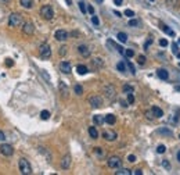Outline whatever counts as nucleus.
I'll return each instance as SVG.
<instances>
[{"label":"nucleus","mask_w":180,"mask_h":175,"mask_svg":"<svg viewBox=\"0 0 180 175\" xmlns=\"http://www.w3.org/2000/svg\"><path fill=\"white\" fill-rule=\"evenodd\" d=\"M18 165H20L21 174H24V175H31L32 174V167H31V164H29V161H28L27 159H20Z\"/></svg>","instance_id":"f257e3e1"},{"label":"nucleus","mask_w":180,"mask_h":175,"mask_svg":"<svg viewBox=\"0 0 180 175\" xmlns=\"http://www.w3.org/2000/svg\"><path fill=\"white\" fill-rule=\"evenodd\" d=\"M40 14L44 20H53L54 17V11H53V7L51 6H43L40 9Z\"/></svg>","instance_id":"f03ea898"},{"label":"nucleus","mask_w":180,"mask_h":175,"mask_svg":"<svg viewBox=\"0 0 180 175\" xmlns=\"http://www.w3.org/2000/svg\"><path fill=\"white\" fill-rule=\"evenodd\" d=\"M22 24V17L21 14H18V13H13L10 16V21H8V25L10 27H20Z\"/></svg>","instance_id":"7ed1b4c3"},{"label":"nucleus","mask_w":180,"mask_h":175,"mask_svg":"<svg viewBox=\"0 0 180 175\" xmlns=\"http://www.w3.org/2000/svg\"><path fill=\"white\" fill-rule=\"evenodd\" d=\"M39 53H40V57L42 58L47 60L51 56V49H50V46H49L47 43H43V45H40V47H39Z\"/></svg>","instance_id":"20e7f679"},{"label":"nucleus","mask_w":180,"mask_h":175,"mask_svg":"<svg viewBox=\"0 0 180 175\" xmlns=\"http://www.w3.org/2000/svg\"><path fill=\"white\" fill-rule=\"evenodd\" d=\"M108 167L110 168H121V165H122V160L118 157V156H112V157H110L108 159Z\"/></svg>","instance_id":"39448f33"},{"label":"nucleus","mask_w":180,"mask_h":175,"mask_svg":"<svg viewBox=\"0 0 180 175\" xmlns=\"http://www.w3.org/2000/svg\"><path fill=\"white\" fill-rule=\"evenodd\" d=\"M89 103L90 106L93 107V108H98V107L103 106V99H101L100 96H90L89 97Z\"/></svg>","instance_id":"423d86ee"},{"label":"nucleus","mask_w":180,"mask_h":175,"mask_svg":"<svg viewBox=\"0 0 180 175\" xmlns=\"http://www.w3.org/2000/svg\"><path fill=\"white\" fill-rule=\"evenodd\" d=\"M0 152H1V154H4V156H13V153H14V149H13V146L8 143H3L1 146H0Z\"/></svg>","instance_id":"0eeeda50"},{"label":"nucleus","mask_w":180,"mask_h":175,"mask_svg":"<svg viewBox=\"0 0 180 175\" xmlns=\"http://www.w3.org/2000/svg\"><path fill=\"white\" fill-rule=\"evenodd\" d=\"M54 38H56L57 40H60V42H64V40H67V39H68V32L64 31V29H58V31L56 32Z\"/></svg>","instance_id":"6e6552de"},{"label":"nucleus","mask_w":180,"mask_h":175,"mask_svg":"<svg viewBox=\"0 0 180 175\" xmlns=\"http://www.w3.org/2000/svg\"><path fill=\"white\" fill-rule=\"evenodd\" d=\"M60 71L64 72V74H69V72L72 71L71 63H68V61H61V63H60Z\"/></svg>","instance_id":"1a4fd4ad"},{"label":"nucleus","mask_w":180,"mask_h":175,"mask_svg":"<svg viewBox=\"0 0 180 175\" xmlns=\"http://www.w3.org/2000/svg\"><path fill=\"white\" fill-rule=\"evenodd\" d=\"M117 132H114V131H104L103 132V138L108 140V142H112V140H115L117 139Z\"/></svg>","instance_id":"9d476101"},{"label":"nucleus","mask_w":180,"mask_h":175,"mask_svg":"<svg viewBox=\"0 0 180 175\" xmlns=\"http://www.w3.org/2000/svg\"><path fill=\"white\" fill-rule=\"evenodd\" d=\"M22 32H24L25 35H32V33L35 32V27H33V24H32V22H25V24H24V27H22Z\"/></svg>","instance_id":"9b49d317"},{"label":"nucleus","mask_w":180,"mask_h":175,"mask_svg":"<svg viewBox=\"0 0 180 175\" xmlns=\"http://www.w3.org/2000/svg\"><path fill=\"white\" fill-rule=\"evenodd\" d=\"M61 167H63L64 170H68L69 167H71V156L69 154H65L61 160Z\"/></svg>","instance_id":"f8f14e48"},{"label":"nucleus","mask_w":180,"mask_h":175,"mask_svg":"<svg viewBox=\"0 0 180 175\" xmlns=\"http://www.w3.org/2000/svg\"><path fill=\"white\" fill-rule=\"evenodd\" d=\"M157 75H158V78L159 79H162V81H166L168 78H169V74H168V71L164 68H159L158 71H157Z\"/></svg>","instance_id":"ddd939ff"},{"label":"nucleus","mask_w":180,"mask_h":175,"mask_svg":"<svg viewBox=\"0 0 180 175\" xmlns=\"http://www.w3.org/2000/svg\"><path fill=\"white\" fill-rule=\"evenodd\" d=\"M78 52H79L83 57H89L90 56V50H89V47L87 46H85V45H80L79 47H78Z\"/></svg>","instance_id":"4468645a"},{"label":"nucleus","mask_w":180,"mask_h":175,"mask_svg":"<svg viewBox=\"0 0 180 175\" xmlns=\"http://www.w3.org/2000/svg\"><path fill=\"white\" fill-rule=\"evenodd\" d=\"M151 113H153V115L155 117V118H161V117L164 115V111H162L159 107H157V106H153V108H151Z\"/></svg>","instance_id":"2eb2a0df"},{"label":"nucleus","mask_w":180,"mask_h":175,"mask_svg":"<svg viewBox=\"0 0 180 175\" xmlns=\"http://www.w3.org/2000/svg\"><path fill=\"white\" fill-rule=\"evenodd\" d=\"M107 45H108V46H112V47L115 49V50H117L118 53H121V54H123V53H125V50H123V47H122V46H119V45H117V43H115V42H112V40H108V42H107Z\"/></svg>","instance_id":"dca6fc26"},{"label":"nucleus","mask_w":180,"mask_h":175,"mask_svg":"<svg viewBox=\"0 0 180 175\" xmlns=\"http://www.w3.org/2000/svg\"><path fill=\"white\" fill-rule=\"evenodd\" d=\"M104 92H105L107 97H110V99H112V97H114V95H115V89H114L111 85L105 86V88H104Z\"/></svg>","instance_id":"f3484780"},{"label":"nucleus","mask_w":180,"mask_h":175,"mask_svg":"<svg viewBox=\"0 0 180 175\" xmlns=\"http://www.w3.org/2000/svg\"><path fill=\"white\" fill-rule=\"evenodd\" d=\"M159 28H161V29H162L165 33H168V35H170V36H175V32L172 31V29H170L168 25H165V24H162V22H161V24H159Z\"/></svg>","instance_id":"a211bd4d"},{"label":"nucleus","mask_w":180,"mask_h":175,"mask_svg":"<svg viewBox=\"0 0 180 175\" xmlns=\"http://www.w3.org/2000/svg\"><path fill=\"white\" fill-rule=\"evenodd\" d=\"M60 90H61V95H63L64 99H67L68 97V88L64 82H60Z\"/></svg>","instance_id":"6ab92c4d"},{"label":"nucleus","mask_w":180,"mask_h":175,"mask_svg":"<svg viewBox=\"0 0 180 175\" xmlns=\"http://www.w3.org/2000/svg\"><path fill=\"white\" fill-rule=\"evenodd\" d=\"M20 4L24 9H32L33 7V0H20Z\"/></svg>","instance_id":"aec40b11"},{"label":"nucleus","mask_w":180,"mask_h":175,"mask_svg":"<svg viewBox=\"0 0 180 175\" xmlns=\"http://www.w3.org/2000/svg\"><path fill=\"white\" fill-rule=\"evenodd\" d=\"M104 121H105L107 124H110V125H114V124H115V121H117V118H115V115H114V114H108V115L104 117Z\"/></svg>","instance_id":"412c9836"},{"label":"nucleus","mask_w":180,"mask_h":175,"mask_svg":"<svg viewBox=\"0 0 180 175\" xmlns=\"http://www.w3.org/2000/svg\"><path fill=\"white\" fill-rule=\"evenodd\" d=\"M76 71H78V72H79L80 75H85V74H87V72H89V69H87V67H86V65H82V64L76 67Z\"/></svg>","instance_id":"4be33fe9"},{"label":"nucleus","mask_w":180,"mask_h":175,"mask_svg":"<svg viewBox=\"0 0 180 175\" xmlns=\"http://www.w3.org/2000/svg\"><path fill=\"white\" fill-rule=\"evenodd\" d=\"M89 135H90V136H91L93 139H97V138H98V132H97L96 127H90V128H89Z\"/></svg>","instance_id":"5701e85b"},{"label":"nucleus","mask_w":180,"mask_h":175,"mask_svg":"<svg viewBox=\"0 0 180 175\" xmlns=\"http://www.w3.org/2000/svg\"><path fill=\"white\" fill-rule=\"evenodd\" d=\"M166 4H169L170 7H175V9H179L180 0H166Z\"/></svg>","instance_id":"b1692460"},{"label":"nucleus","mask_w":180,"mask_h":175,"mask_svg":"<svg viewBox=\"0 0 180 175\" xmlns=\"http://www.w3.org/2000/svg\"><path fill=\"white\" fill-rule=\"evenodd\" d=\"M115 174L117 175H130L132 174V171L127 170V168H121L119 171H115Z\"/></svg>","instance_id":"393cba45"},{"label":"nucleus","mask_w":180,"mask_h":175,"mask_svg":"<svg viewBox=\"0 0 180 175\" xmlns=\"http://www.w3.org/2000/svg\"><path fill=\"white\" fill-rule=\"evenodd\" d=\"M93 121H94V124H97V125H101V124L104 122V117L103 115H94L93 117Z\"/></svg>","instance_id":"a878e982"},{"label":"nucleus","mask_w":180,"mask_h":175,"mask_svg":"<svg viewBox=\"0 0 180 175\" xmlns=\"http://www.w3.org/2000/svg\"><path fill=\"white\" fill-rule=\"evenodd\" d=\"M118 39H119L122 43H125V42H127V35L125 32H119V33H118Z\"/></svg>","instance_id":"bb28decb"},{"label":"nucleus","mask_w":180,"mask_h":175,"mask_svg":"<svg viewBox=\"0 0 180 175\" xmlns=\"http://www.w3.org/2000/svg\"><path fill=\"white\" fill-rule=\"evenodd\" d=\"M125 64H126V65H127V68L130 69V72H132L133 75L136 74V68H134V65H133V64L130 63V61H129V60H126V61H125Z\"/></svg>","instance_id":"cd10ccee"},{"label":"nucleus","mask_w":180,"mask_h":175,"mask_svg":"<svg viewBox=\"0 0 180 175\" xmlns=\"http://www.w3.org/2000/svg\"><path fill=\"white\" fill-rule=\"evenodd\" d=\"M158 133H162V135L172 136V131H169V129H165V128H161V129H158Z\"/></svg>","instance_id":"c85d7f7f"},{"label":"nucleus","mask_w":180,"mask_h":175,"mask_svg":"<svg viewBox=\"0 0 180 175\" xmlns=\"http://www.w3.org/2000/svg\"><path fill=\"white\" fill-rule=\"evenodd\" d=\"M40 118H42V120H49V118H50V113H49L47 110H43V111L40 113Z\"/></svg>","instance_id":"c756f323"},{"label":"nucleus","mask_w":180,"mask_h":175,"mask_svg":"<svg viewBox=\"0 0 180 175\" xmlns=\"http://www.w3.org/2000/svg\"><path fill=\"white\" fill-rule=\"evenodd\" d=\"M122 89H123V92H125V93H133V86H130V85H123V88H122Z\"/></svg>","instance_id":"7c9ffc66"},{"label":"nucleus","mask_w":180,"mask_h":175,"mask_svg":"<svg viewBox=\"0 0 180 175\" xmlns=\"http://www.w3.org/2000/svg\"><path fill=\"white\" fill-rule=\"evenodd\" d=\"M74 89H75V93H76L78 96H80L82 93H83V88H82L80 85H75Z\"/></svg>","instance_id":"2f4dec72"},{"label":"nucleus","mask_w":180,"mask_h":175,"mask_svg":"<svg viewBox=\"0 0 180 175\" xmlns=\"http://www.w3.org/2000/svg\"><path fill=\"white\" fill-rule=\"evenodd\" d=\"M91 64H93V65H98V67H103V65H104V63H103V61H101V58H94V60H93V61H91Z\"/></svg>","instance_id":"473e14b6"},{"label":"nucleus","mask_w":180,"mask_h":175,"mask_svg":"<svg viewBox=\"0 0 180 175\" xmlns=\"http://www.w3.org/2000/svg\"><path fill=\"white\" fill-rule=\"evenodd\" d=\"M125 56H126L127 58H130V57H133V56H134V52H133L132 49H126V50H125Z\"/></svg>","instance_id":"72a5a7b5"},{"label":"nucleus","mask_w":180,"mask_h":175,"mask_svg":"<svg viewBox=\"0 0 180 175\" xmlns=\"http://www.w3.org/2000/svg\"><path fill=\"white\" fill-rule=\"evenodd\" d=\"M140 25V21L139 20H130L129 21V27H139Z\"/></svg>","instance_id":"f704fd0d"},{"label":"nucleus","mask_w":180,"mask_h":175,"mask_svg":"<svg viewBox=\"0 0 180 175\" xmlns=\"http://www.w3.org/2000/svg\"><path fill=\"white\" fill-rule=\"evenodd\" d=\"M165 152H166V147H165L164 145H159L158 147H157V153L162 154V153H165Z\"/></svg>","instance_id":"c9c22d12"},{"label":"nucleus","mask_w":180,"mask_h":175,"mask_svg":"<svg viewBox=\"0 0 180 175\" xmlns=\"http://www.w3.org/2000/svg\"><path fill=\"white\" fill-rule=\"evenodd\" d=\"M172 52H173V54L179 53V43H173L172 45Z\"/></svg>","instance_id":"e433bc0d"},{"label":"nucleus","mask_w":180,"mask_h":175,"mask_svg":"<svg viewBox=\"0 0 180 175\" xmlns=\"http://www.w3.org/2000/svg\"><path fill=\"white\" fill-rule=\"evenodd\" d=\"M117 68L119 69V71H121V72H125V71H126V68H125V63H118V65H117Z\"/></svg>","instance_id":"4c0bfd02"},{"label":"nucleus","mask_w":180,"mask_h":175,"mask_svg":"<svg viewBox=\"0 0 180 175\" xmlns=\"http://www.w3.org/2000/svg\"><path fill=\"white\" fill-rule=\"evenodd\" d=\"M127 103H129V104H133V103H134V96H133V93H127Z\"/></svg>","instance_id":"58836bf2"},{"label":"nucleus","mask_w":180,"mask_h":175,"mask_svg":"<svg viewBox=\"0 0 180 175\" xmlns=\"http://www.w3.org/2000/svg\"><path fill=\"white\" fill-rule=\"evenodd\" d=\"M137 63L140 64V65H144V64H146V57H144V56H139V57H137Z\"/></svg>","instance_id":"ea45409f"},{"label":"nucleus","mask_w":180,"mask_h":175,"mask_svg":"<svg viewBox=\"0 0 180 175\" xmlns=\"http://www.w3.org/2000/svg\"><path fill=\"white\" fill-rule=\"evenodd\" d=\"M125 16L129 17V18H132V17H134V11H132V10H125Z\"/></svg>","instance_id":"a19ab883"},{"label":"nucleus","mask_w":180,"mask_h":175,"mask_svg":"<svg viewBox=\"0 0 180 175\" xmlns=\"http://www.w3.org/2000/svg\"><path fill=\"white\" fill-rule=\"evenodd\" d=\"M79 9H80V11H82L83 14L86 13V4L83 3V1H80V3H79Z\"/></svg>","instance_id":"79ce46f5"},{"label":"nucleus","mask_w":180,"mask_h":175,"mask_svg":"<svg viewBox=\"0 0 180 175\" xmlns=\"http://www.w3.org/2000/svg\"><path fill=\"white\" fill-rule=\"evenodd\" d=\"M127 161H129V163H134V161H136V156L129 154V156H127Z\"/></svg>","instance_id":"37998d69"},{"label":"nucleus","mask_w":180,"mask_h":175,"mask_svg":"<svg viewBox=\"0 0 180 175\" xmlns=\"http://www.w3.org/2000/svg\"><path fill=\"white\" fill-rule=\"evenodd\" d=\"M91 22H93L94 25H98V24H100V20H98L96 16H93V17H91Z\"/></svg>","instance_id":"c03bdc74"},{"label":"nucleus","mask_w":180,"mask_h":175,"mask_svg":"<svg viewBox=\"0 0 180 175\" xmlns=\"http://www.w3.org/2000/svg\"><path fill=\"white\" fill-rule=\"evenodd\" d=\"M61 56H64V54L67 53V46H63V47H60V52H58Z\"/></svg>","instance_id":"a18cd8bd"},{"label":"nucleus","mask_w":180,"mask_h":175,"mask_svg":"<svg viewBox=\"0 0 180 175\" xmlns=\"http://www.w3.org/2000/svg\"><path fill=\"white\" fill-rule=\"evenodd\" d=\"M159 45H161L162 47H165V46H168V40H166V39H161V40H159Z\"/></svg>","instance_id":"49530a36"},{"label":"nucleus","mask_w":180,"mask_h":175,"mask_svg":"<svg viewBox=\"0 0 180 175\" xmlns=\"http://www.w3.org/2000/svg\"><path fill=\"white\" fill-rule=\"evenodd\" d=\"M13 60H11V58H7V60H6V65H7V67H13Z\"/></svg>","instance_id":"de8ad7c7"},{"label":"nucleus","mask_w":180,"mask_h":175,"mask_svg":"<svg viewBox=\"0 0 180 175\" xmlns=\"http://www.w3.org/2000/svg\"><path fill=\"white\" fill-rule=\"evenodd\" d=\"M153 42V38H150L148 40H147V42H146V46H144V49H146V50H148V46H150V43Z\"/></svg>","instance_id":"09e8293b"},{"label":"nucleus","mask_w":180,"mask_h":175,"mask_svg":"<svg viewBox=\"0 0 180 175\" xmlns=\"http://www.w3.org/2000/svg\"><path fill=\"white\" fill-rule=\"evenodd\" d=\"M162 165H164V167H165V168H166V170H169V168H170L169 163H168V161H166V160H164V161H162Z\"/></svg>","instance_id":"8fccbe9b"},{"label":"nucleus","mask_w":180,"mask_h":175,"mask_svg":"<svg viewBox=\"0 0 180 175\" xmlns=\"http://www.w3.org/2000/svg\"><path fill=\"white\" fill-rule=\"evenodd\" d=\"M132 174H134V175H141V174H143V171H141V170H134V171H132Z\"/></svg>","instance_id":"3c124183"},{"label":"nucleus","mask_w":180,"mask_h":175,"mask_svg":"<svg viewBox=\"0 0 180 175\" xmlns=\"http://www.w3.org/2000/svg\"><path fill=\"white\" fill-rule=\"evenodd\" d=\"M87 11H89L90 14H91V16H93V14H94V9H93V7H91V6H89V7H87Z\"/></svg>","instance_id":"603ef678"},{"label":"nucleus","mask_w":180,"mask_h":175,"mask_svg":"<svg viewBox=\"0 0 180 175\" xmlns=\"http://www.w3.org/2000/svg\"><path fill=\"white\" fill-rule=\"evenodd\" d=\"M94 152H96L97 154H100V156L103 154V150H101V147H96V149H94Z\"/></svg>","instance_id":"864d4df0"},{"label":"nucleus","mask_w":180,"mask_h":175,"mask_svg":"<svg viewBox=\"0 0 180 175\" xmlns=\"http://www.w3.org/2000/svg\"><path fill=\"white\" fill-rule=\"evenodd\" d=\"M122 1H123V0H114V3L117 6H122Z\"/></svg>","instance_id":"5fc2aeb1"},{"label":"nucleus","mask_w":180,"mask_h":175,"mask_svg":"<svg viewBox=\"0 0 180 175\" xmlns=\"http://www.w3.org/2000/svg\"><path fill=\"white\" fill-rule=\"evenodd\" d=\"M4 139H6V135L1 132V131H0V140H4Z\"/></svg>","instance_id":"6e6d98bb"},{"label":"nucleus","mask_w":180,"mask_h":175,"mask_svg":"<svg viewBox=\"0 0 180 175\" xmlns=\"http://www.w3.org/2000/svg\"><path fill=\"white\" fill-rule=\"evenodd\" d=\"M0 3H4V4H8V3H10V0H0Z\"/></svg>","instance_id":"4d7b16f0"},{"label":"nucleus","mask_w":180,"mask_h":175,"mask_svg":"<svg viewBox=\"0 0 180 175\" xmlns=\"http://www.w3.org/2000/svg\"><path fill=\"white\" fill-rule=\"evenodd\" d=\"M177 160H179V161H180V150H179V152H177Z\"/></svg>","instance_id":"13d9d810"},{"label":"nucleus","mask_w":180,"mask_h":175,"mask_svg":"<svg viewBox=\"0 0 180 175\" xmlns=\"http://www.w3.org/2000/svg\"><path fill=\"white\" fill-rule=\"evenodd\" d=\"M103 1H104V0H97V3H103Z\"/></svg>","instance_id":"bf43d9fd"},{"label":"nucleus","mask_w":180,"mask_h":175,"mask_svg":"<svg viewBox=\"0 0 180 175\" xmlns=\"http://www.w3.org/2000/svg\"><path fill=\"white\" fill-rule=\"evenodd\" d=\"M176 56H177V57H179V58H180V52H179V53H177V54H176Z\"/></svg>","instance_id":"052dcab7"},{"label":"nucleus","mask_w":180,"mask_h":175,"mask_svg":"<svg viewBox=\"0 0 180 175\" xmlns=\"http://www.w3.org/2000/svg\"><path fill=\"white\" fill-rule=\"evenodd\" d=\"M177 43H179V45H180V39H179V42H177Z\"/></svg>","instance_id":"680f3d73"},{"label":"nucleus","mask_w":180,"mask_h":175,"mask_svg":"<svg viewBox=\"0 0 180 175\" xmlns=\"http://www.w3.org/2000/svg\"><path fill=\"white\" fill-rule=\"evenodd\" d=\"M150 1H154V0H150Z\"/></svg>","instance_id":"e2e57ef3"}]
</instances>
